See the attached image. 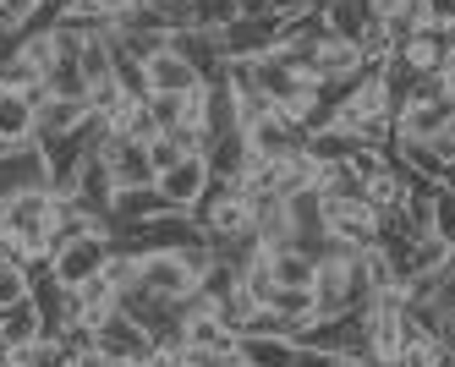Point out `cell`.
Listing matches in <instances>:
<instances>
[{
	"label": "cell",
	"instance_id": "obj_25",
	"mask_svg": "<svg viewBox=\"0 0 455 367\" xmlns=\"http://www.w3.org/2000/svg\"><path fill=\"white\" fill-rule=\"evenodd\" d=\"M143 105H148V116L159 121V132H176V126H181V93H148Z\"/></svg>",
	"mask_w": 455,
	"mask_h": 367
},
{
	"label": "cell",
	"instance_id": "obj_10",
	"mask_svg": "<svg viewBox=\"0 0 455 367\" xmlns=\"http://www.w3.org/2000/svg\"><path fill=\"white\" fill-rule=\"evenodd\" d=\"M34 187H50V171H44V148L39 143H22L17 154L0 159V203L17 192H34Z\"/></svg>",
	"mask_w": 455,
	"mask_h": 367
},
{
	"label": "cell",
	"instance_id": "obj_2",
	"mask_svg": "<svg viewBox=\"0 0 455 367\" xmlns=\"http://www.w3.org/2000/svg\"><path fill=\"white\" fill-rule=\"evenodd\" d=\"M116 252V236H110V225H88L83 236H67L55 247V258H50V275L67 285V291H77L83 280H93L105 269V258Z\"/></svg>",
	"mask_w": 455,
	"mask_h": 367
},
{
	"label": "cell",
	"instance_id": "obj_23",
	"mask_svg": "<svg viewBox=\"0 0 455 367\" xmlns=\"http://www.w3.org/2000/svg\"><path fill=\"white\" fill-rule=\"evenodd\" d=\"M17 302H28V269L12 258H0V313L17 307Z\"/></svg>",
	"mask_w": 455,
	"mask_h": 367
},
{
	"label": "cell",
	"instance_id": "obj_30",
	"mask_svg": "<svg viewBox=\"0 0 455 367\" xmlns=\"http://www.w3.org/2000/svg\"><path fill=\"white\" fill-rule=\"evenodd\" d=\"M297 367H335V356H323V351H297Z\"/></svg>",
	"mask_w": 455,
	"mask_h": 367
},
{
	"label": "cell",
	"instance_id": "obj_35",
	"mask_svg": "<svg viewBox=\"0 0 455 367\" xmlns=\"http://www.w3.org/2000/svg\"><path fill=\"white\" fill-rule=\"evenodd\" d=\"M0 258H6V230H0Z\"/></svg>",
	"mask_w": 455,
	"mask_h": 367
},
{
	"label": "cell",
	"instance_id": "obj_16",
	"mask_svg": "<svg viewBox=\"0 0 455 367\" xmlns=\"http://www.w3.org/2000/svg\"><path fill=\"white\" fill-rule=\"evenodd\" d=\"M0 138L6 143H34V99L28 93H12V88H0Z\"/></svg>",
	"mask_w": 455,
	"mask_h": 367
},
{
	"label": "cell",
	"instance_id": "obj_7",
	"mask_svg": "<svg viewBox=\"0 0 455 367\" xmlns=\"http://www.w3.org/2000/svg\"><path fill=\"white\" fill-rule=\"evenodd\" d=\"M275 39H280V17H236V22L220 28L225 60H258V55L275 50Z\"/></svg>",
	"mask_w": 455,
	"mask_h": 367
},
{
	"label": "cell",
	"instance_id": "obj_27",
	"mask_svg": "<svg viewBox=\"0 0 455 367\" xmlns=\"http://www.w3.org/2000/svg\"><path fill=\"white\" fill-rule=\"evenodd\" d=\"M434 154L444 159V171L455 176V126H444V132H439V138H434Z\"/></svg>",
	"mask_w": 455,
	"mask_h": 367
},
{
	"label": "cell",
	"instance_id": "obj_18",
	"mask_svg": "<svg viewBox=\"0 0 455 367\" xmlns=\"http://www.w3.org/2000/svg\"><path fill=\"white\" fill-rule=\"evenodd\" d=\"M264 263H269V280H275V285H291V291H313V269H318V263H313L307 252H297V247H275Z\"/></svg>",
	"mask_w": 455,
	"mask_h": 367
},
{
	"label": "cell",
	"instance_id": "obj_5",
	"mask_svg": "<svg viewBox=\"0 0 455 367\" xmlns=\"http://www.w3.org/2000/svg\"><path fill=\"white\" fill-rule=\"evenodd\" d=\"M379 225L384 214H373L363 197H340V203H323V236L351 247V252H368L379 247Z\"/></svg>",
	"mask_w": 455,
	"mask_h": 367
},
{
	"label": "cell",
	"instance_id": "obj_24",
	"mask_svg": "<svg viewBox=\"0 0 455 367\" xmlns=\"http://www.w3.org/2000/svg\"><path fill=\"white\" fill-rule=\"evenodd\" d=\"M434 236L455 242V181H439L434 187Z\"/></svg>",
	"mask_w": 455,
	"mask_h": 367
},
{
	"label": "cell",
	"instance_id": "obj_11",
	"mask_svg": "<svg viewBox=\"0 0 455 367\" xmlns=\"http://www.w3.org/2000/svg\"><path fill=\"white\" fill-rule=\"evenodd\" d=\"M455 55V44L444 39V33H434V28H422V33H406V39L395 44V60L406 66L411 77H434L439 66Z\"/></svg>",
	"mask_w": 455,
	"mask_h": 367
},
{
	"label": "cell",
	"instance_id": "obj_3",
	"mask_svg": "<svg viewBox=\"0 0 455 367\" xmlns=\"http://www.w3.org/2000/svg\"><path fill=\"white\" fill-rule=\"evenodd\" d=\"M93 356L100 362H126V367H143L148 356H159V340L132 318V313H110L100 329H93Z\"/></svg>",
	"mask_w": 455,
	"mask_h": 367
},
{
	"label": "cell",
	"instance_id": "obj_13",
	"mask_svg": "<svg viewBox=\"0 0 455 367\" xmlns=\"http://www.w3.org/2000/svg\"><path fill=\"white\" fill-rule=\"evenodd\" d=\"M450 263H455V258H450V242H444V236H422V242H411V252H406V263H401V280L434 285Z\"/></svg>",
	"mask_w": 455,
	"mask_h": 367
},
{
	"label": "cell",
	"instance_id": "obj_31",
	"mask_svg": "<svg viewBox=\"0 0 455 367\" xmlns=\"http://www.w3.org/2000/svg\"><path fill=\"white\" fill-rule=\"evenodd\" d=\"M236 17H269V0H236Z\"/></svg>",
	"mask_w": 455,
	"mask_h": 367
},
{
	"label": "cell",
	"instance_id": "obj_32",
	"mask_svg": "<svg viewBox=\"0 0 455 367\" xmlns=\"http://www.w3.org/2000/svg\"><path fill=\"white\" fill-rule=\"evenodd\" d=\"M439 340H444V346H450V351H455V313H450V318H444V329H439Z\"/></svg>",
	"mask_w": 455,
	"mask_h": 367
},
{
	"label": "cell",
	"instance_id": "obj_15",
	"mask_svg": "<svg viewBox=\"0 0 455 367\" xmlns=\"http://www.w3.org/2000/svg\"><path fill=\"white\" fill-rule=\"evenodd\" d=\"M318 17H323V28H330L335 39H346V44H363V33L373 28L368 0H318Z\"/></svg>",
	"mask_w": 455,
	"mask_h": 367
},
{
	"label": "cell",
	"instance_id": "obj_40",
	"mask_svg": "<svg viewBox=\"0 0 455 367\" xmlns=\"http://www.w3.org/2000/svg\"><path fill=\"white\" fill-rule=\"evenodd\" d=\"M450 181H455V176H450Z\"/></svg>",
	"mask_w": 455,
	"mask_h": 367
},
{
	"label": "cell",
	"instance_id": "obj_6",
	"mask_svg": "<svg viewBox=\"0 0 455 367\" xmlns=\"http://www.w3.org/2000/svg\"><path fill=\"white\" fill-rule=\"evenodd\" d=\"M209 181H214V171H209V154H187L181 164H171V171H159L154 176V192L165 197V209H181V214H192L209 197Z\"/></svg>",
	"mask_w": 455,
	"mask_h": 367
},
{
	"label": "cell",
	"instance_id": "obj_12",
	"mask_svg": "<svg viewBox=\"0 0 455 367\" xmlns=\"http://www.w3.org/2000/svg\"><path fill=\"white\" fill-rule=\"evenodd\" d=\"M143 83H148V93H192L204 77L192 72V66L171 50V39H165V44H159V50L143 60Z\"/></svg>",
	"mask_w": 455,
	"mask_h": 367
},
{
	"label": "cell",
	"instance_id": "obj_9",
	"mask_svg": "<svg viewBox=\"0 0 455 367\" xmlns=\"http://www.w3.org/2000/svg\"><path fill=\"white\" fill-rule=\"evenodd\" d=\"M77 126H88V99H55V93H44L39 105H34V143L72 138Z\"/></svg>",
	"mask_w": 455,
	"mask_h": 367
},
{
	"label": "cell",
	"instance_id": "obj_21",
	"mask_svg": "<svg viewBox=\"0 0 455 367\" xmlns=\"http://www.w3.org/2000/svg\"><path fill=\"white\" fill-rule=\"evenodd\" d=\"M264 313H275V318H285V323H297V335H302V323L313 318V291L269 285V296H264Z\"/></svg>",
	"mask_w": 455,
	"mask_h": 367
},
{
	"label": "cell",
	"instance_id": "obj_4",
	"mask_svg": "<svg viewBox=\"0 0 455 367\" xmlns=\"http://www.w3.org/2000/svg\"><path fill=\"white\" fill-rule=\"evenodd\" d=\"M93 159L110 171L116 192H132V187H154V159H148V143H132L121 132H100L93 143Z\"/></svg>",
	"mask_w": 455,
	"mask_h": 367
},
{
	"label": "cell",
	"instance_id": "obj_19",
	"mask_svg": "<svg viewBox=\"0 0 455 367\" xmlns=\"http://www.w3.org/2000/svg\"><path fill=\"white\" fill-rule=\"evenodd\" d=\"M363 203H368L373 214H395V209L406 203V181L389 171V164H379L373 176H363Z\"/></svg>",
	"mask_w": 455,
	"mask_h": 367
},
{
	"label": "cell",
	"instance_id": "obj_38",
	"mask_svg": "<svg viewBox=\"0 0 455 367\" xmlns=\"http://www.w3.org/2000/svg\"><path fill=\"white\" fill-rule=\"evenodd\" d=\"M0 214H6V203H0Z\"/></svg>",
	"mask_w": 455,
	"mask_h": 367
},
{
	"label": "cell",
	"instance_id": "obj_20",
	"mask_svg": "<svg viewBox=\"0 0 455 367\" xmlns=\"http://www.w3.org/2000/svg\"><path fill=\"white\" fill-rule=\"evenodd\" d=\"M39 335H44V318H39L34 302H17V307L0 313V346H6V351H17V346H28V340H39Z\"/></svg>",
	"mask_w": 455,
	"mask_h": 367
},
{
	"label": "cell",
	"instance_id": "obj_36",
	"mask_svg": "<svg viewBox=\"0 0 455 367\" xmlns=\"http://www.w3.org/2000/svg\"><path fill=\"white\" fill-rule=\"evenodd\" d=\"M335 367H356V362H335Z\"/></svg>",
	"mask_w": 455,
	"mask_h": 367
},
{
	"label": "cell",
	"instance_id": "obj_17",
	"mask_svg": "<svg viewBox=\"0 0 455 367\" xmlns=\"http://www.w3.org/2000/svg\"><path fill=\"white\" fill-rule=\"evenodd\" d=\"M165 214V197L154 187H132V192H116V209H110V225H148Z\"/></svg>",
	"mask_w": 455,
	"mask_h": 367
},
{
	"label": "cell",
	"instance_id": "obj_28",
	"mask_svg": "<svg viewBox=\"0 0 455 367\" xmlns=\"http://www.w3.org/2000/svg\"><path fill=\"white\" fill-rule=\"evenodd\" d=\"M434 88H439L444 99H455V55H450V60L439 66V72H434Z\"/></svg>",
	"mask_w": 455,
	"mask_h": 367
},
{
	"label": "cell",
	"instance_id": "obj_37",
	"mask_svg": "<svg viewBox=\"0 0 455 367\" xmlns=\"http://www.w3.org/2000/svg\"><path fill=\"white\" fill-rule=\"evenodd\" d=\"M450 258H455V242H450Z\"/></svg>",
	"mask_w": 455,
	"mask_h": 367
},
{
	"label": "cell",
	"instance_id": "obj_1",
	"mask_svg": "<svg viewBox=\"0 0 455 367\" xmlns=\"http://www.w3.org/2000/svg\"><path fill=\"white\" fill-rule=\"evenodd\" d=\"M444 126H455V99H444L434 88V77H422L406 93V105L395 110V121H389V132H395L401 143H434Z\"/></svg>",
	"mask_w": 455,
	"mask_h": 367
},
{
	"label": "cell",
	"instance_id": "obj_26",
	"mask_svg": "<svg viewBox=\"0 0 455 367\" xmlns=\"http://www.w3.org/2000/svg\"><path fill=\"white\" fill-rule=\"evenodd\" d=\"M318 6V0H269V17H280V22H297V17H307Z\"/></svg>",
	"mask_w": 455,
	"mask_h": 367
},
{
	"label": "cell",
	"instance_id": "obj_22",
	"mask_svg": "<svg viewBox=\"0 0 455 367\" xmlns=\"http://www.w3.org/2000/svg\"><path fill=\"white\" fill-rule=\"evenodd\" d=\"M60 356H67V346L39 335V340H28V346L12 351V367H60Z\"/></svg>",
	"mask_w": 455,
	"mask_h": 367
},
{
	"label": "cell",
	"instance_id": "obj_33",
	"mask_svg": "<svg viewBox=\"0 0 455 367\" xmlns=\"http://www.w3.org/2000/svg\"><path fill=\"white\" fill-rule=\"evenodd\" d=\"M434 367H455V351H450V346H444V351H439V362H434Z\"/></svg>",
	"mask_w": 455,
	"mask_h": 367
},
{
	"label": "cell",
	"instance_id": "obj_14",
	"mask_svg": "<svg viewBox=\"0 0 455 367\" xmlns=\"http://www.w3.org/2000/svg\"><path fill=\"white\" fill-rule=\"evenodd\" d=\"M297 340L291 335H242L236 340V356L242 367H297Z\"/></svg>",
	"mask_w": 455,
	"mask_h": 367
},
{
	"label": "cell",
	"instance_id": "obj_8",
	"mask_svg": "<svg viewBox=\"0 0 455 367\" xmlns=\"http://www.w3.org/2000/svg\"><path fill=\"white\" fill-rule=\"evenodd\" d=\"M171 50H176L204 83H220L225 50H220V33H214V28H176V33H171Z\"/></svg>",
	"mask_w": 455,
	"mask_h": 367
},
{
	"label": "cell",
	"instance_id": "obj_39",
	"mask_svg": "<svg viewBox=\"0 0 455 367\" xmlns=\"http://www.w3.org/2000/svg\"><path fill=\"white\" fill-rule=\"evenodd\" d=\"M236 367H242V362H236Z\"/></svg>",
	"mask_w": 455,
	"mask_h": 367
},
{
	"label": "cell",
	"instance_id": "obj_29",
	"mask_svg": "<svg viewBox=\"0 0 455 367\" xmlns=\"http://www.w3.org/2000/svg\"><path fill=\"white\" fill-rule=\"evenodd\" d=\"M60 367H110V362H100L93 351H67V356H60Z\"/></svg>",
	"mask_w": 455,
	"mask_h": 367
},
{
	"label": "cell",
	"instance_id": "obj_34",
	"mask_svg": "<svg viewBox=\"0 0 455 367\" xmlns=\"http://www.w3.org/2000/svg\"><path fill=\"white\" fill-rule=\"evenodd\" d=\"M6 154H17V143H6V138H0V159H6Z\"/></svg>",
	"mask_w": 455,
	"mask_h": 367
}]
</instances>
